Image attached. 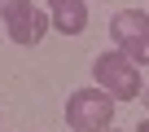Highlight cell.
<instances>
[{"instance_id": "6da1fadb", "label": "cell", "mask_w": 149, "mask_h": 132, "mask_svg": "<svg viewBox=\"0 0 149 132\" xmlns=\"http://www.w3.org/2000/svg\"><path fill=\"white\" fill-rule=\"evenodd\" d=\"M92 79H97V88L101 93H110L114 101H136L140 97V71L114 48V53H97L92 57Z\"/></svg>"}, {"instance_id": "7a4b0ae2", "label": "cell", "mask_w": 149, "mask_h": 132, "mask_svg": "<svg viewBox=\"0 0 149 132\" xmlns=\"http://www.w3.org/2000/svg\"><path fill=\"white\" fill-rule=\"evenodd\" d=\"M66 123L74 132H105L114 123V97L101 93L97 84L92 88H74L66 97Z\"/></svg>"}, {"instance_id": "3957f363", "label": "cell", "mask_w": 149, "mask_h": 132, "mask_svg": "<svg viewBox=\"0 0 149 132\" xmlns=\"http://www.w3.org/2000/svg\"><path fill=\"white\" fill-rule=\"evenodd\" d=\"M5 31H9V40L13 44H22V48H35L44 35H48V13L35 5V0H22V5L5 18Z\"/></svg>"}, {"instance_id": "277c9868", "label": "cell", "mask_w": 149, "mask_h": 132, "mask_svg": "<svg viewBox=\"0 0 149 132\" xmlns=\"http://www.w3.org/2000/svg\"><path fill=\"white\" fill-rule=\"evenodd\" d=\"M140 35H149V13H145V9H118L114 22H110L114 48H127V44H136Z\"/></svg>"}, {"instance_id": "5b68a950", "label": "cell", "mask_w": 149, "mask_h": 132, "mask_svg": "<svg viewBox=\"0 0 149 132\" xmlns=\"http://www.w3.org/2000/svg\"><path fill=\"white\" fill-rule=\"evenodd\" d=\"M48 27H53V31H61V35H84V31H88V5H84V0L57 5V9H53V18H48Z\"/></svg>"}, {"instance_id": "8992f818", "label": "cell", "mask_w": 149, "mask_h": 132, "mask_svg": "<svg viewBox=\"0 0 149 132\" xmlns=\"http://www.w3.org/2000/svg\"><path fill=\"white\" fill-rule=\"evenodd\" d=\"M118 53H123L132 66H149V35H140L136 44H127V48H118Z\"/></svg>"}, {"instance_id": "52a82bcc", "label": "cell", "mask_w": 149, "mask_h": 132, "mask_svg": "<svg viewBox=\"0 0 149 132\" xmlns=\"http://www.w3.org/2000/svg\"><path fill=\"white\" fill-rule=\"evenodd\" d=\"M18 5H22V0H0V18H9V13L18 9Z\"/></svg>"}, {"instance_id": "ba28073f", "label": "cell", "mask_w": 149, "mask_h": 132, "mask_svg": "<svg viewBox=\"0 0 149 132\" xmlns=\"http://www.w3.org/2000/svg\"><path fill=\"white\" fill-rule=\"evenodd\" d=\"M140 101H145V110H149V84H145V88H140Z\"/></svg>"}, {"instance_id": "9c48e42d", "label": "cell", "mask_w": 149, "mask_h": 132, "mask_svg": "<svg viewBox=\"0 0 149 132\" xmlns=\"http://www.w3.org/2000/svg\"><path fill=\"white\" fill-rule=\"evenodd\" d=\"M136 132H149V119H145V123H136Z\"/></svg>"}, {"instance_id": "30bf717a", "label": "cell", "mask_w": 149, "mask_h": 132, "mask_svg": "<svg viewBox=\"0 0 149 132\" xmlns=\"http://www.w3.org/2000/svg\"><path fill=\"white\" fill-rule=\"evenodd\" d=\"M48 5H53V9H57V5H70V0H48Z\"/></svg>"}, {"instance_id": "8fae6325", "label": "cell", "mask_w": 149, "mask_h": 132, "mask_svg": "<svg viewBox=\"0 0 149 132\" xmlns=\"http://www.w3.org/2000/svg\"><path fill=\"white\" fill-rule=\"evenodd\" d=\"M105 132H123V128H105Z\"/></svg>"}]
</instances>
